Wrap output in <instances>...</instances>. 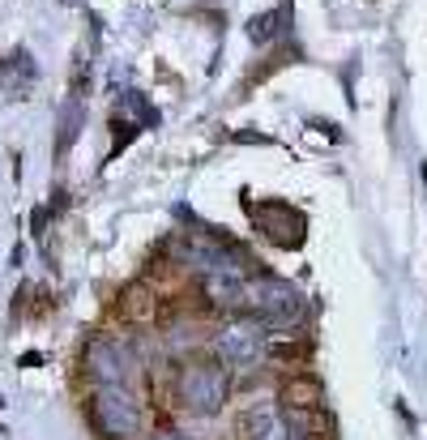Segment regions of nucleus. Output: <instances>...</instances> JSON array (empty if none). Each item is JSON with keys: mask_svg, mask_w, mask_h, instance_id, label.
Instances as JSON below:
<instances>
[{"mask_svg": "<svg viewBox=\"0 0 427 440\" xmlns=\"http://www.w3.org/2000/svg\"><path fill=\"white\" fill-rule=\"evenodd\" d=\"M175 394H180V406L192 414H218L222 402L231 398V376L218 359H188L175 372Z\"/></svg>", "mask_w": 427, "mask_h": 440, "instance_id": "f257e3e1", "label": "nucleus"}, {"mask_svg": "<svg viewBox=\"0 0 427 440\" xmlns=\"http://www.w3.org/2000/svg\"><path fill=\"white\" fill-rule=\"evenodd\" d=\"M90 419L103 440H133L141 432V406L124 394V385H98L90 394Z\"/></svg>", "mask_w": 427, "mask_h": 440, "instance_id": "f03ea898", "label": "nucleus"}, {"mask_svg": "<svg viewBox=\"0 0 427 440\" xmlns=\"http://www.w3.org/2000/svg\"><path fill=\"white\" fill-rule=\"evenodd\" d=\"M248 312H257L261 321L273 329V325H295L304 316V291L287 278H273V274H261V278H248Z\"/></svg>", "mask_w": 427, "mask_h": 440, "instance_id": "7ed1b4c3", "label": "nucleus"}, {"mask_svg": "<svg viewBox=\"0 0 427 440\" xmlns=\"http://www.w3.org/2000/svg\"><path fill=\"white\" fill-rule=\"evenodd\" d=\"M214 351L222 363H239V368H248V363H261L265 351H269V325L261 321V316H235V321H227L218 329L214 338Z\"/></svg>", "mask_w": 427, "mask_h": 440, "instance_id": "20e7f679", "label": "nucleus"}, {"mask_svg": "<svg viewBox=\"0 0 427 440\" xmlns=\"http://www.w3.org/2000/svg\"><path fill=\"white\" fill-rule=\"evenodd\" d=\"M253 218H257V227L278 244V248H299V244H304L308 223H304V214H299L295 205H287V201H261L253 210Z\"/></svg>", "mask_w": 427, "mask_h": 440, "instance_id": "39448f33", "label": "nucleus"}, {"mask_svg": "<svg viewBox=\"0 0 427 440\" xmlns=\"http://www.w3.org/2000/svg\"><path fill=\"white\" fill-rule=\"evenodd\" d=\"M86 372L98 381V385H124L133 372V359H129V347H120L111 338H90L86 347Z\"/></svg>", "mask_w": 427, "mask_h": 440, "instance_id": "423d86ee", "label": "nucleus"}, {"mask_svg": "<svg viewBox=\"0 0 427 440\" xmlns=\"http://www.w3.org/2000/svg\"><path fill=\"white\" fill-rule=\"evenodd\" d=\"M206 304L222 312H248V278L244 270H214L206 274Z\"/></svg>", "mask_w": 427, "mask_h": 440, "instance_id": "0eeeda50", "label": "nucleus"}, {"mask_svg": "<svg viewBox=\"0 0 427 440\" xmlns=\"http://www.w3.org/2000/svg\"><path fill=\"white\" fill-rule=\"evenodd\" d=\"M239 432H244V440H287V432H282V423H278V414H273L269 406L248 410L244 419H239Z\"/></svg>", "mask_w": 427, "mask_h": 440, "instance_id": "6e6552de", "label": "nucleus"}, {"mask_svg": "<svg viewBox=\"0 0 427 440\" xmlns=\"http://www.w3.org/2000/svg\"><path fill=\"white\" fill-rule=\"evenodd\" d=\"M35 77H39V68H35L30 52H21V47H17L13 56L0 60V82H5L9 90H30V86H35Z\"/></svg>", "mask_w": 427, "mask_h": 440, "instance_id": "1a4fd4ad", "label": "nucleus"}, {"mask_svg": "<svg viewBox=\"0 0 427 440\" xmlns=\"http://www.w3.org/2000/svg\"><path fill=\"white\" fill-rule=\"evenodd\" d=\"M282 406H287V410H316V406H325V385L312 381V376L291 381V385L282 389Z\"/></svg>", "mask_w": 427, "mask_h": 440, "instance_id": "9d476101", "label": "nucleus"}, {"mask_svg": "<svg viewBox=\"0 0 427 440\" xmlns=\"http://www.w3.org/2000/svg\"><path fill=\"white\" fill-rule=\"evenodd\" d=\"M282 17H287V9H269V13L253 17V21H248V39H253V43H269L273 35H278Z\"/></svg>", "mask_w": 427, "mask_h": 440, "instance_id": "9b49d317", "label": "nucleus"}, {"mask_svg": "<svg viewBox=\"0 0 427 440\" xmlns=\"http://www.w3.org/2000/svg\"><path fill=\"white\" fill-rule=\"evenodd\" d=\"M78 125H82V103L73 99V103L64 107V125H60V154L73 145V137H78Z\"/></svg>", "mask_w": 427, "mask_h": 440, "instance_id": "f8f14e48", "label": "nucleus"}, {"mask_svg": "<svg viewBox=\"0 0 427 440\" xmlns=\"http://www.w3.org/2000/svg\"><path fill=\"white\" fill-rule=\"evenodd\" d=\"M39 363H43L39 351H26V355H21V368H39Z\"/></svg>", "mask_w": 427, "mask_h": 440, "instance_id": "ddd939ff", "label": "nucleus"}, {"mask_svg": "<svg viewBox=\"0 0 427 440\" xmlns=\"http://www.w3.org/2000/svg\"><path fill=\"white\" fill-rule=\"evenodd\" d=\"M43 227H47V210H35V235H43Z\"/></svg>", "mask_w": 427, "mask_h": 440, "instance_id": "4468645a", "label": "nucleus"}, {"mask_svg": "<svg viewBox=\"0 0 427 440\" xmlns=\"http://www.w3.org/2000/svg\"><path fill=\"white\" fill-rule=\"evenodd\" d=\"M158 440H180V436H158Z\"/></svg>", "mask_w": 427, "mask_h": 440, "instance_id": "2eb2a0df", "label": "nucleus"}]
</instances>
